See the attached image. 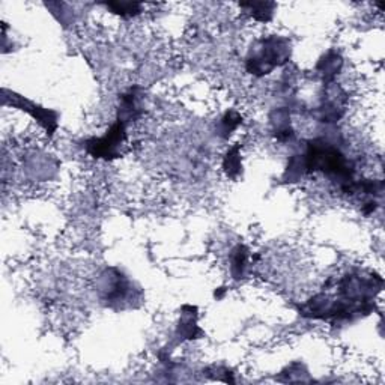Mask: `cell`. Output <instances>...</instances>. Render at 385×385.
Listing matches in <instances>:
<instances>
[{"mask_svg":"<svg viewBox=\"0 0 385 385\" xmlns=\"http://www.w3.org/2000/svg\"><path fill=\"white\" fill-rule=\"evenodd\" d=\"M241 124H242V116L238 112H235V110L228 112L220 119L219 136L223 137V139H228L230 134L239 127Z\"/></svg>","mask_w":385,"mask_h":385,"instance_id":"cell-14","label":"cell"},{"mask_svg":"<svg viewBox=\"0 0 385 385\" xmlns=\"http://www.w3.org/2000/svg\"><path fill=\"white\" fill-rule=\"evenodd\" d=\"M307 175L306 163L303 155H292L288 161L286 170L283 173L284 182H298Z\"/></svg>","mask_w":385,"mask_h":385,"instance_id":"cell-12","label":"cell"},{"mask_svg":"<svg viewBox=\"0 0 385 385\" xmlns=\"http://www.w3.org/2000/svg\"><path fill=\"white\" fill-rule=\"evenodd\" d=\"M223 172L230 179L238 178L242 172V158L239 145L232 146L223 157Z\"/></svg>","mask_w":385,"mask_h":385,"instance_id":"cell-10","label":"cell"},{"mask_svg":"<svg viewBox=\"0 0 385 385\" xmlns=\"http://www.w3.org/2000/svg\"><path fill=\"white\" fill-rule=\"evenodd\" d=\"M103 283L101 292L107 303H121V301H127L131 295V282L122 274L108 275L107 271L103 275Z\"/></svg>","mask_w":385,"mask_h":385,"instance_id":"cell-4","label":"cell"},{"mask_svg":"<svg viewBox=\"0 0 385 385\" xmlns=\"http://www.w3.org/2000/svg\"><path fill=\"white\" fill-rule=\"evenodd\" d=\"M241 8L247 10L256 21L268 23L274 17L277 5L273 2H253V3L250 2V3H241Z\"/></svg>","mask_w":385,"mask_h":385,"instance_id":"cell-11","label":"cell"},{"mask_svg":"<svg viewBox=\"0 0 385 385\" xmlns=\"http://www.w3.org/2000/svg\"><path fill=\"white\" fill-rule=\"evenodd\" d=\"M3 92H5L3 94L5 103L10 101V104L12 107H17L19 110H23L28 115H30L32 118L38 121L41 127L46 130L47 136L53 137V134L56 132L57 127H59V115L53 110H48V108H46V107H41L35 103H32V101H29V99L23 98L20 95L12 94V92H8V90H3Z\"/></svg>","mask_w":385,"mask_h":385,"instance_id":"cell-3","label":"cell"},{"mask_svg":"<svg viewBox=\"0 0 385 385\" xmlns=\"http://www.w3.org/2000/svg\"><path fill=\"white\" fill-rule=\"evenodd\" d=\"M290 41L280 35L257 39L246 57V70L255 77H265L290 59Z\"/></svg>","mask_w":385,"mask_h":385,"instance_id":"cell-1","label":"cell"},{"mask_svg":"<svg viewBox=\"0 0 385 385\" xmlns=\"http://www.w3.org/2000/svg\"><path fill=\"white\" fill-rule=\"evenodd\" d=\"M128 134H127V124L116 119L103 137L89 139L85 148L88 154L98 160H115L119 158L122 154V148L127 144Z\"/></svg>","mask_w":385,"mask_h":385,"instance_id":"cell-2","label":"cell"},{"mask_svg":"<svg viewBox=\"0 0 385 385\" xmlns=\"http://www.w3.org/2000/svg\"><path fill=\"white\" fill-rule=\"evenodd\" d=\"M343 68V59L337 52H328L316 63V71L325 83H331Z\"/></svg>","mask_w":385,"mask_h":385,"instance_id":"cell-7","label":"cell"},{"mask_svg":"<svg viewBox=\"0 0 385 385\" xmlns=\"http://www.w3.org/2000/svg\"><path fill=\"white\" fill-rule=\"evenodd\" d=\"M106 8L110 12L122 17V19H131L141 12V5L136 2H108Z\"/></svg>","mask_w":385,"mask_h":385,"instance_id":"cell-13","label":"cell"},{"mask_svg":"<svg viewBox=\"0 0 385 385\" xmlns=\"http://www.w3.org/2000/svg\"><path fill=\"white\" fill-rule=\"evenodd\" d=\"M141 115L140 97L137 94V89H130L128 92L121 97L119 107H118V121L128 124L134 119H137Z\"/></svg>","mask_w":385,"mask_h":385,"instance_id":"cell-6","label":"cell"},{"mask_svg":"<svg viewBox=\"0 0 385 385\" xmlns=\"http://www.w3.org/2000/svg\"><path fill=\"white\" fill-rule=\"evenodd\" d=\"M275 137L280 141H286L294 137V130L290 125V115L288 108H277L270 116Z\"/></svg>","mask_w":385,"mask_h":385,"instance_id":"cell-8","label":"cell"},{"mask_svg":"<svg viewBox=\"0 0 385 385\" xmlns=\"http://www.w3.org/2000/svg\"><path fill=\"white\" fill-rule=\"evenodd\" d=\"M250 262V252L244 244L233 247L230 253V274L233 280H241L246 277Z\"/></svg>","mask_w":385,"mask_h":385,"instance_id":"cell-9","label":"cell"},{"mask_svg":"<svg viewBox=\"0 0 385 385\" xmlns=\"http://www.w3.org/2000/svg\"><path fill=\"white\" fill-rule=\"evenodd\" d=\"M177 337L179 342L186 340H195L199 339L200 336H204V331L200 330V326L197 325V310L196 307L192 306H184L181 319L177 325Z\"/></svg>","mask_w":385,"mask_h":385,"instance_id":"cell-5","label":"cell"}]
</instances>
